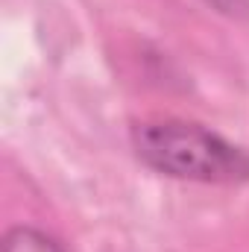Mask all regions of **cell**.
<instances>
[{
	"label": "cell",
	"instance_id": "1",
	"mask_svg": "<svg viewBox=\"0 0 249 252\" xmlns=\"http://www.w3.org/2000/svg\"><path fill=\"white\" fill-rule=\"evenodd\" d=\"M138 158L173 179L235 185L249 179V153L223 135L185 121H153L132 129Z\"/></svg>",
	"mask_w": 249,
	"mask_h": 252
},
{
	"label": "cell",
	"instance_id": "3",
	"mask_svg": "<svg viewBox=\"0 0 249 252\" xmlns=\"http://www.w3.org/2000/svg\"><path fill=\"white\" fill-rule=\"evenodd\" d=\"M211 6H217L220 12H229V15H241L244 9H249L247 0H208Z\"/></svg>",
	"mask_w": 249,
	"mask_h": 252
},
{
	"label": "cell",
	"instance_id": "2",
	"mask_svg": "<svg viewBox=\"0 0 249 252\" xmlns=\"http://www.w3.org/2000/svg\"><path fill=\"white\" fill-rule=\"evenodd\" d=\"M3 252H64V250L50 235H44L38 229H30V226H18V229L6 232Z\"/></svg>",
	"mask_w": 249,
	"mask_h": 252
}]
</instances>
